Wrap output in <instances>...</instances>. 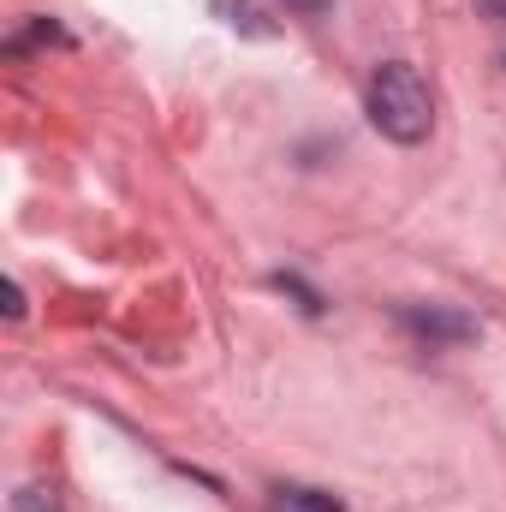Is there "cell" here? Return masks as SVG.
Segmentation results:
<instances>
[{"mask_svg": "<svg viewBox=\"0 0 506 512\" xmlns=\"http://www.w3.org/2000/svg\"><path fill=\"white\" fill-rule=\"evenodd\" d=\"M364 108H370V126L387 143H423L435 131V102H429V84L417 78V66L405 60H381L370 72V90H364Z\"/></svg>", "mask_w": 506, "mask_h": 512, "instance_id": "1", "label": "cell"}, {"mask_svg": "<svg viewBox=\"0 0 506 512\" xmlns=\"http://www.w3.org/2000/svg\"><path fill=\"white\" fill-rule=\"evenodd\" d=\"M399 322H405L417 340H429V346H435V340H471V334H477L471 316H459V310H435V304H429V310H423V304H405Z\"/></svg>", "mask_w": 506, "mask_h": 512, "instance_id": "2", "label": "cell"}, {"mask_svg": "<svg viewBox=\"0 0 506 512\" xmlns=\"http://www.w3.org/2000/svg\"><path fill=\"white\" fill-rule=\"evenodd\" d=\"M215 12H221L233 30H245V36H268V24H262V6H256V0H215Z\"/></svg>", "mask_w": 506, "mask_h": 512, "instance_id": "3", "label": "cell"}, {"mask_svg": "<svg viewBox=\"0 0 506 512\" xmlns=\"http://www.w3.org/2000/svg\"><path fill=\"white\" fill-rule=\"evenodd\" d=\"M280 501H286V512H346L334 495H322V489H298V483H286Z\"/></svg>", "mask_w": 506, "mask_h": 512, "instance_id": "4", "label": "cell"}, {"mask_svg": "<svg viewBox=\"0 0 506 512\" xmlns=\"http://www.w3.org/2000/svg\"><path fill=\"white\" fill-rule=\"evenodd\" d=\"M274 286H280V292H292V298H298V304H304V310H310V316H316V310H322V298H316V292H310V286H304V280H298V274H274Z\"/></svg>", "mask_w": 506, "mask_h": 512, "instance_id": "5", "label": "cell"}, {"mask_svg": "<svg viewBox=\"0 0 506 512\" xmlns=\"http://www.w3.org/2000/svg\"><path fill=\"white\" fill-rule=\"evenodd\" d=\"M12 512H60V507H54V495H48V489H24V495L12 501Z\"/></svg>", "mask_w": 506, "mask_h": 512, "instance_id": "6", "label": "cell"}, {"mask_svg": "<svg viewBox=\"0 0 506 512\" xmlns=\"http://www.w3.org/2000/svg\"><path fill=\"white\" fill-rule=\"evenodd\" d=\"M334 0H286V12H304V18H322Z\"/></svg>", "mask_w": 506, "mask_h": 512, "instance_id": "7", "label": "cell"}]
</instances>
